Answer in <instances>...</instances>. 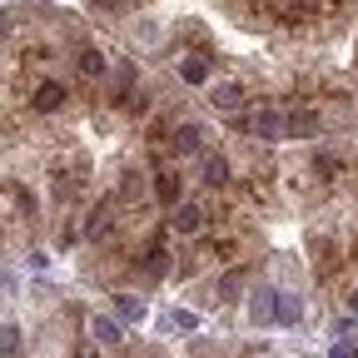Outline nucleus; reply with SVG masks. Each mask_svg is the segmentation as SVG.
Wrapping results in <instances>:
<instances>
[{
  "label": "nucleus",
  "instance_id": "23",
  "mask_svg": "<svg viewBox=\"0 0 358 358\" xmlns=\"http://www.w3.org/2000/svg\"><path fill=\"white\" fill-rule=\"evenodd\" d=\"M85 358H95V353H85Z\"/></svg>",
  "mask_w": 358,
  "mask_h": 358
},
{
  "label": "nucleus",
  "instance_id": "10",
  "mask_svg": "<svg viewBox=\"0 0 358 358\" xmlns=\"http://www.w3.org/2000/svg\"><path fill=\"white\" fill-rule=\"evenodd\" d=\"M204 219H209V214H204L199 204H179V209H169V229H174V234H199Z\"/></svg>",
  "mask_w": 358,
  "mask_h": 358
},
{
  "label": "nucleus",
  "instance_id": "12",
  "mask_svg": "<svg viewBox=\"0 0 358 358\" xmlns=\"http://www.w3.org/2000/svg\"><path fill=\"white\" fill-rule=\"evenodd\" d=\"M199 179H204L209 189H229V159H224V155H204Z\"/></svg>",
  "mask_w": 358,
  "mask_h": 358
},
{
  "label": "nucleus",
  "instance_id": "4",
  "mask_svg": "<svg viewBox=\"0 0 358 358\" xmlns=\"http://www.w3.org/2000/svg\"><path fill=\"white\" fill-rule=\"evenodd\" d=\"M65 105H70V85L65 80H40L35 95H30V110L35 115H60Z\"/></svg>",
  "mask_w": 358,
  "mask_h": 358
},
{
  "label": "nucleus",
  "instance_id": "2",
  "mask_svg": "<svg viewBox=\"0 0 358 358\" xmlns=\"http://www.w3.org/2000/svg\"><path fill=\"white\" fill-rule=\"evenodd\" d=\"M85 239H90V244H115V239H120V214H115V199H100L95 209L85 214Z\"/></svg>",
  "mask_w": 358,
  "mask_h": 358
},
{
  "label": "nucleus",
  "instance_id": "18",
  "mask_svg": "<svg viewBox=\"0 0 358 358\" xmlns=\"http://www.w3.org/2000/svg\"><path fill=\"white\" fill-rule=\"evenodd\" d=\"M279 319H284V324H294V319H299V303H294L289 294H279Z\"/></svg>",
  "mask_w": 358,
  "mask_h": 358
},
{
  "label": "nucleus",
  "instance_id": "20",
  "mask_svg": "<svg viewBox=\"0 0 358 358\" xmlns=\"http://www.w3.org/2000/svg\"><path fill=\"white\" fill-rule=\"evenodd\" d=\"M334 358H358V343H338V348H334Z\"/></svg>",
  "mask_w": 358,
  "mask_h": 358
},
{
  "label": "nucleus",
  "instance_id": "17",
  "mask_svg": "<svg viewBox=\"0 0 358 358\" xmlns=\"http://www.w3.org/2000/svg\"><path fill=\"white\" fill-rule=\"evenodd\" d=\"M95 338H105V343H124V338H120V324H110V319H95Z\"/></svg>",
  "mask_w": 358,
  "mask_h": 358
},
{
  "label": "nucleus",
  "instance_id": "1",
  "mask_svg": "<svg viewBox=\"0 0 358 358\" xmlns=\"http://www.w3.org/2000/svg\"><path fill=\"white\" fill-rule=\"evenodd\" d=\"M85 189H90V159H85L80 150L60 155V159L50 164V199L65 209V204L85 199Z\"/></svg>",
  "mask_w": 358,
  "mask_h": 358
},
{
  "label": "nucleus",
  "instance_id": "11",
  "mask_svg": "<svg viewBox=\"0 0 358 358\" xmlns=\"http://www.w3.org/2000/svg\"><path fill=\"white\" fill-rule=\"evenodd\" d=\"M343 254H338V244L329 239V234H313V268H319V279H329L334 274V264H338Z\"/></svg>",
  "mask_w": 358,
  "mask_h": 358
},
{
  "label": "nucleus",
  "instance_id": "5",
  "mask_svg": "<svg viewBox=\"0 0 358 358\" xmlns=\"http://www.w3.org/2000/svg\"><path fill=\"white\" fill-rule=\"evenodd\" d=\"M179 194H185L179 164H155V199H159L164 209H179Z\"/></svg>",
  "mask_w": 358,
  "mask_h": 358
},
{
  "label": "nucleus",
  "instance_id": "22",
  "mask_svg": "<svg viewBox=\"0 0 358 358\" xmlns=\"http://www.w3.org/2000/svg\"><path fill=\"white\" fill-rule=\"evenodd\" d=\"M353 264H358V239H353Z\"/></svg>",
  "mask_w": 358,
  "mask_h": 358
},
{
  "label": "nucleus",
  "instance_id": "13",
  "mask_svg": "<svg viewBox=\"0 0 358 358\" xmlns=\"http://www.w3.org/2000/svg\"><path fill=\"white\" fill-rule=\"evenodd\" d=\"M308 164H313V174H319L324 185H334V179H343V169H348V164H343V155H334V150H319V155H313Z\"/></svg>",
  "mask_w": 358,
  "mask_h": 358
},
{
  "label": "nucleus",
  "instance_id": "7",
  "mask_svg": "<svg viewBox=\"0 0 358 358\" xmlns=\"http://www.w3.org/2000/svg\"><path fill=\"white\" fill-rule=\"evenodd\" d=\"M145 194H155L145 169H124L120 174V189H115V204H145Z\"/></svg>",
  "mask_w": 358,
  "mask_h": 358
},
{
  "label": "nucleus",
  "instance_id": "8",
  "mask_svg": "<svg viewBox=\"0 0 358 358\" xmlns=\"http://www.w3.org/2000/svg\"><path fill=\"white\" fill-rule=\"evenodd\" d=\"M75 70H80V80H105V75H110V60H105L100 45H80Z\"/></svg>",
  "mask_w": 358,
  "mask_h": 358
},
{
  "label": "nucleus",
  "instance_id": "19",
  "mask_svg": "<svg viewBox=\"0 0 358 358\" xmlns=\"http://www.w3.org/2000/svg\"><path fill=\"white\" fill-rule=\"evenodd\" d=\"M239 279H244V268H229V274H224V284H219V294H234Z\"/></svg>",
  "mask_w": 358,
  "mask_h": 358
},
{
  "label": "nucleus",
  "instance_id": "3",
  "mask_svg": "<svg viewBox=\"0 0 358 358\" xmlns=\"http://www.w3.org/2000/svg\"><path fill=\"white\" fill-rule=\"evenodd\" d=\"M169 155H174V159L204 155V124H194V120H174V129H169Z\"/></svg>",
  "mask_w": 358,
  "mask_h": 358
},
{
  "label": "nucleus",
  "instance_id": "14",
  "mask_svg": "<svg viewBox=\"0 0 358 358\" xmlns=\"http://www.w3.org/2000/svg\"><path fill=\"white\" fill-rule=\"evenodd\" d=\"M179 80H185V85H204L209 80V55H179Z\"/></svg>",
  "mask_w": 358,
  "mask_h": 358
},
{
  "label": "nucleus",
  "instance_id": "6",
  "mask_svg": "<svg viewBox=\"0 0 358 358\" xmlns=\"http://www.w3.org/2000/svg\"><path fill=\"white\" fill-rule=\"evenodd\" d=\"M244 100H249V90H244L239 80H224V85H214V90H209V105H214L219 115H229V120H234V115H244Z\"/></svg>",
  "mask_w": 358,
  "mask_h": 358
},
{
  "label": "nucleus",
  "instance_id": "16",
  "mask_svg": "<svg viewBox=\"0 0 358 358\" xmlns=\"http://www.w3.org/2000/svg\"><path fill=\"white\" fill-rule=\"evenodd\" d=\"M120 313H124V319H145V303L134 294H120Z\"/></svg>",
  "mask_w": 358,
  "mask_h": 358
},
{
  "label": "nucleus",
  "instance_id": "9",
  "mask_svg": "<svg viewBox=\"0 0 358 358\" xmlns=\"http://www.w3.org/2000/svg\"><path fill=\"white\" fill-rule=\"evenodd\" d=\"M289 134H299V140H308V134H319V124H324V115L319 110H313V105H294L289 115Z\"/></svg>",
  "mask_w": 358,
  "mask_h": 358
},
{
  "label": "nucleus",
  "instance_id": "15",
  "mask_svg": "<svg viewBox=\"0 0 358 358\" xmlns=\"http://www.w3.org/2000/svg\"><path fill=\"white\" fill-rule=\"evenodd\" d=\"M274 299H279V294H268V289H264V294H254V308H249V313H254L259 324H268V319H279V303H274Z\"/></svg>",
  "mask_w": 358,
  "mask_h": 358
},
{
  "label": "nucleus",
  "instance_id": "21",
  "mask_svg": "<svg viewBox=\"0 0 358 358\" xmlns=\"http://www.w3.org/2000/svg\"><path fill=\"white\" fill-rule=\"evenodd\" d=\"M90 6H95V10H120L124 0H90Z\"/></svg>",
  "mask_w": 358,
  "mask_h": 358
}]
</instances>
